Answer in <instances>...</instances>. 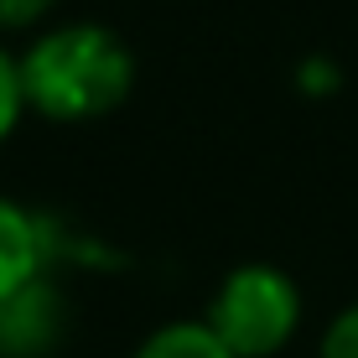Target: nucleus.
<instances>
[{"label":"nucleus","mask_w":358,"mask_h":358,"mask_svg":"<svg viewBox=\"0 0 358 358\" xmlns=\"http://www.w3.org/2000/svg\"><path fill=\"white\" fill-rule=\"evenodd\" d=\"M27 115L47 125H99L135 94V47L109 21H52L16 47Z\"/></svg>","instance_id":"f257e3e1"},{"label":"nucleus","mask_w":358,"mask_h":358,"mask_svg":"<svg viewBox=\"0 0 358 358\" xmlns=\"http://www.w3.org/2000/svg\"><path fill=\"white\" fill-rule=\"evenodd\" d=\"M301 286L270 260L234 265L208 296L203 322L234 358H275L301 327Z\"/></svg>","instance_id":"f03ea898"},{"label":"nucleus","mask_w":358,"mask_h":358,"mask_svg":"<svg viewBox=\"0 0 358 358\" xmlns=\"http://www.w3.org/2000/svg\"><path fill=\"white\" fill-rule=\"evenodd\" d=\"M52 229L42 213H31L21 197L0 192V306L27 286L47 280V260H52Z\"/></svg>","instance_id":"7ed1b4c3"},{"label":"nucleus","mask_w":358,"mask_h":358,"mask_svg":"<svg viewBox=\"0 0 358 358\" xmlns=\"http://www.w3.org/2000/svg\"><path fill=\"white\" fill-rule=\"evenodd\" d=\"M63 332V296L52 280H36L0 306V358H42Z\"/></svg>","instance_id":"20e7f679"},{"label":"nucleus","mask_w":358,"mask_h":358,"mask_svg":"<svg viewBox=\"0 0 358 358\" xmlns=\"http://www.w3.org/2000/svg\"><path fill=\"white\" fill-rule=\"evenodd\" d=\"M130 358H234V353L218 343V332L203 317H177V322H162L156 332H145Z\"/></svg>","instance_id":"39448f33"},{"label":"nucleus","mask_w":358,"mask_h":358,"mask_svg":"<svg viewBox=\"0 0 358 358\" xmlns=\"http://www.w3.org/2000/svg\"><path fill=\"white\" fill-rule=\"evenodd\" d=\"M27 120V89H21V63H16V47L0 42V145L21 130Z\"/></svg>","instance_id":"423d86ee"},{"label":"nucleus","mask_w":358,"mask_h":358,"mask_svg":"<svg viewBox=\"0 0 358 358\" xmlns=\"http://www.w3.org/2000/svg\"><path fill=\"white\" fill-rule=\"evenodd\" d=\"M317 358H358V301L343 306L327 322L322 343H317Z\"/></svg>","instance_id":"0eeeda50"},{"label":"nucleus","mask_w":358,"mask_h":358,"mask_svg":"<svg viewBox=\"0 0 358 358\" xmlns=\"http://www.w3.org/2000/svg\"><path fill=\"white\" fill-rule=\"evenodd\" d=\"M57 0H0V36L6 31H42Z\"/></svg>","instance_id":"6e6552de"}]
</instances>
